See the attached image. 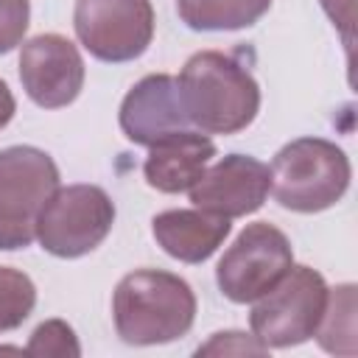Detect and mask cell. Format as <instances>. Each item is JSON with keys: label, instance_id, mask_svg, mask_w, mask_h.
<instances>
[{"label": "cell", "instance_id": "cell-1", "mask_svg": "<svg viewBox=\"0 0 358 358\" xmlns=\"http://www.w3.org/2000/svg\"><path fill=\"white\" fill-rule=\"evenodd\" d=\"M176 84L190 126L204 134H238L252 126L260 112V87L255 76L229 53H193Z\"/></svg>", "mask_w": 358, "mask_h": 358}, {"label": "cell", "instance_id": "cell-2", "mask_svg": "<svg viewBox=\"0 0 358 358\" xmlns=\"http://www.w3.org/2000/svg\"><path fill=\"white\" fill-rule=\"evenodd\" d=\"M112 319L126 344H168L193 327L196 294L179 274L137 268L117 282L112 294Z\"/></svg>", "mask_w": 358, "mask_h": 358}, {"label": "cell", "instance_id": "cell-3", "mask_svg": "<svg viewBox=\"0 0 358 358\" xmlns=\"http://www.w3.org/2000/svg\"><path fill=\"white\" fill-rule=\"evenodd\" d=\"M268 176V193L282 210L310 215L330 210L344 199L352 165L336 143L324 137H296L274 154Z\"/></svg>", "mask_w": 358, "mask_h": 358}, {"label": "cell", "instance_id": "cell-4", "mask_svg": "<svg viewBox=\"0 0 358 358\" xmlns=\"http://www.w3.org/2000/svg\"><path fill=\"white\" fill-rule=\"evenodd\" d=\"M327 302V282L310 266H291L249 310L252 336L266 350H285L313 338Z\"/></svg>", "mask_w": 358, "mask_h": 358}, {"label": "cell", "instance_id": "cell-5", "mask_svg": "<svg viewBox=\"0 0 358 358\" xmlns=\"http://www.w3.org/2000/svg\"><path fill=\"white\" fill-rule=\"evenodd\" d=\"M59 187V168L36 145L0 151V252L36 241V215Z\"/></svg>", "mask_w": 358, "mask_h": 358}, {"label": "cell", "instance_id": "cell-6", "mask_svg": "<svg viewBox=\"0 0 358 358\" xmlns=\"http://www.w3.org/2000/svg\"><path fill=\"white\" fill-rule=\"evenodd\" d=\"M115 224V204L98 185H67L45 201L36 215L39 246L62 260H76L98 249Z\"/></svg>", "mask_w": 358, "mask_h": 358}, {"label": "cell", "instance_id": "cell-7", "mask_svg": "<svg viewBox=\"0 0 358 358\" xmlns=\"http://www.w3.org/2000/svg\"><path fill=\"white\" fill-rule=\"evenodd\" d=\"M291 266L294 249L288 235L268 221H255L246 224L218 260L215 282L229 302L246 305L266 294Z\"/></svg>", "mask_w": 358, "mask_h": 358}, {"label": "cell", "instance_id": "cell-8", "mask_svg": "<svg viewBox=\"0 0 358 358\" xmlns=\"http://www.w3.org/2000/svg\"><path fill=\"white\" fill-rule=\"evenodd\" d=\"M73 28L90 56L123 64L140 59L154 39L151 0H76Z\"/></svg>", "mask_w": 358, "mask_h": 358}, {"label": "cell", "instance_id": "cell-9", "mask_svg": "<svg viewBox=\"0 0 358 358\" xmlns=\"http://www.w3.org/2000/svg\"><path fill=\"white\" fill-rule=\"evenodd\" d=\"M84 59L62 34H39L22 42L20 81L25 95L42 109L70 106L84 90Z\"/></svg>", "mask_w": 358, "mask_h": 358}, {"label": "cell", "instance_id": "cell-10", "mask_svg": "<svg viewBox=\"0 0 358 358\" xmlns=\"http://www.w3.org/2000/svg\"><path fill=\"white\" fill-rule=\"evenodd\" d=\"M268 165L249 154H227L218 162H210L187 193L193 207L232 221L260 210L268 199Z\"/></svg>", "mask_w": 358, "mask_h": 358}, {"label": "cell", "instance_id": "cell-11", "mask_svg": "<svg viewBox=\"0 0 358 358\" xmlns=\"http://www.w3.org/2000/svg\"><path fill=\"white\" fill-rule=\"evenodd\" d=\"M120 131L134 145H157L179 131L193 129L187 112L182 106L179 84L168 73H151L140 78L123 98L120 112Z\"/></svg>", "mask_w": 358, "mask_h": 358}, {"label": "cell", "instance_id": "cell-12", "mask_svg": "<svg viewBox=\"0 0 358 358\" xmlns=\"http://www.w3.org/2000/svg\"><path fill=\"white\" fill-rule=\"evenodd\" d=\"M213 157H215V143L204 131L187 129L148 148V157L143 162V176L148 187L159 193H185L199 182V176L207 171Z\"/></svg>", "mask_w": 358, "mask_h": 358}, {"label": "cell", "instance_id": "cell-13", "mask_svg": "<svg viewBox=\"0 0 358 358\" xmlns=\"http://www.w3.org/2000/svg\"><path fill=\"white\" fill-rule=\"evenodd\" d=\"M232 224L207 210H165L151 218L157 246L179 263H204L229 235Z\"/></svg>", "mask_w": 358, "mask_h": 358}, {"label": "cell", "instance_id": "cell-14", "mask_svg": "<svg viewBox=\"0 0 358 358\" xmlns=\"http://www.w3.org/2000/svg\"><path fill=\"white\" fill-rule=\"evenodd\" d=\"M271 0H176L179 20L190 31H238L255 25Z\"/></svg>", "mask_w": 358, "mask_h": 358}, {"label": "cell", "instance_id": "cell-15", "mask_svg": "<svg viewBox=\"0 0 358 358\" xmlns=\"http://www.w3.org/2000/svg\"><path fill=\"white\" fill-rule=\"evenodd\" d=\"M355 285L344 282L336 288H327V302H324V313L319 319L316 327V341L324 352L333 355H347L352 358L358 352V341H355Z\"/></svg>", "mask_w": 358, "mask_h": 358}, {"label": "cell", "instance_id": "cell-16", "mask_svg": "<svg viewBox=\"0 0 358 358\" xmlns=\"http://www.w3.org/2000/svg\"><path fill=\"white\" fill-rule=\"evenodd\" d=\"M36 305V285L34 280L14 268L0 266V333L17 330Z\"/></svg>", "mask_w": 358, "mask_h": 358}, {"label": "cell", "instance_id": "cell-17", "mask_svg": "<svg viewBox=\"0 0 358 358\" xmlns=\"http://www.w3.org/2000/svg\"><path fill=\"white\" fill-rule=\"evenodd\" d=\"M25 352L39 355V358H78L81 347H78V338L67 322L48 319L31 333Z\"/></svg>", "mask_w": 358, "mask_h": 358}, {"label": "cell", "instance_id": "cell-18", "mask_svg": "<svg viewBox=\"0 0 358 358\" xmlns=\"http://www.w3.org/2000/svg\"><path fill=\"white\" fill-rule=\"evenodd\" d=\"M31 20V0H0V53L14 50Z\"/></svg>", "mask_w": 358, "mask_h": 358}, {"label": "cell", "instance_id": "cell-19", "mask_svg": "<svg viewBox=\"0 0 358 358\" xmlns=\"http://www.w3.org/2000/svg\"><path fill=\"white\" fill-rule=\"evenodd\" d=\"M268 350L252 336V333H241V330H224V333H213L210 341H204L196 355H266Z\"/></svg>", "mask_w": 358, "mask_h": 358}, {"label": "cell", "instance_id": "cell-20", "mask_svg": "<svg viewBox=\"0 0 358 358\" xmlns=\"http://www.w3.org/2000/svg\"><path fill=\"white\" fill-rule=\"evenodd\" d=\"M324 14L333 20V25L344 34V42L347 48H352V8H355V0H319Z\"/></svg>", "mask_w": 358, "mask_h": 358}, {"label": "cell", "instance_id": "cell-21", "mask_svg": "<svg viewBox=\"0 0 358 358\" xmlns=\"http://www.w3.org/2000/svg\"><path fill=\"white\" fill-rule=\"evenodd\" d=\"M14 112H17V101H14L11 90H8V84H6L3 78H0V129L11 123Z\"/></svg>", "mask_w": 358, "mask_h": 358}, {"label": "cell", "instance_id": "cell-22", "mask_svg": "<svg viewBox=\"0 0 358 358\" xmlns=\"http://www.w3.org/2000/svg\"><path fill=\"white\" fill-rule=\"evenodd\" d=\"M0 352H22V350H17V347H0Z\"/></svg>", "mask_w": 358, "mask_h": 358}]
</instances>
